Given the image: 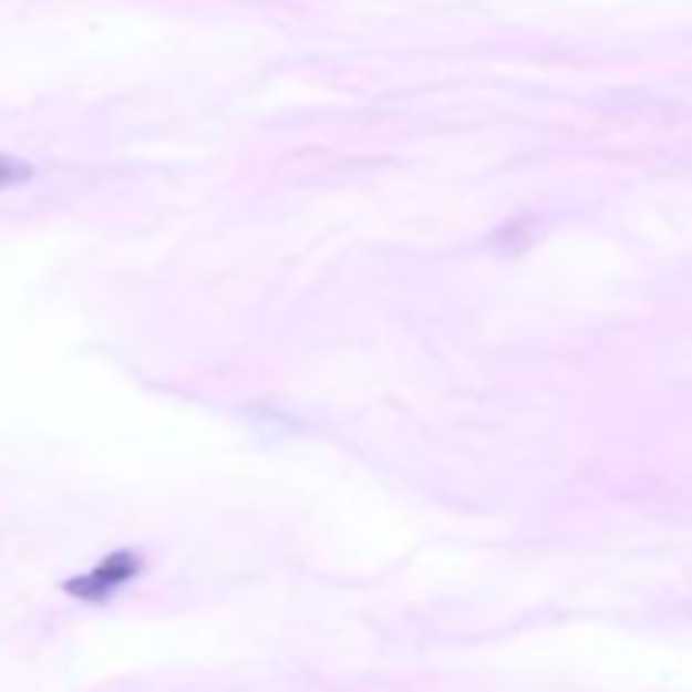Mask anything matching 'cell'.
I'll return each mask as SVG.
<instances>
[{
    "instance_id": "6da1fadb",
    "label": "cell",
    "mask_w": 692,
    "mask_h": 692,
    "mask_svg": "<svg viewBox=\"0 0 692 692\" xmlns=\"http://www.w3.org/2000/svg\"><path fill=\"white\" fill-rule=\"evenodd\" d=\"M146 571V558L135 550H112L109 558H102L89 575L68 578L61 588L68 595H75L82 601H109L122 585H128L132 578H138Z\"/></svg>"
},
{
    "instance_id": "7a4b0ae2",
    "label": "cell",
    "mask_w": 692,
    "mask_h": 692,
    "mask_svg": "<svg viewBox=\"0 0 692 692\" xmlns=\"http://www.w3.org/2000/svg\"><path fill=\"white\" fill-rule=\"evenodd\" d=\"M34 179V166L18 159V156H4L0 153V189H11V186H21Z\"/></svg>"
}]
</instances>
